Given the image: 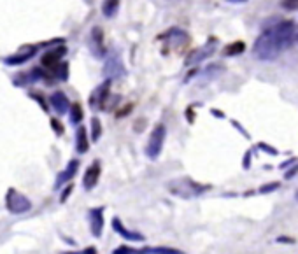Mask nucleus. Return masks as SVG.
<instances>
[{
  "instance_id": "24",
  "label": "nucleus",
  "mask_w": 298,
  "mask_h": 254,
  "mask_svg": "<svg viewBox=\"0 0 298 254\" xmlns=\"http://www.w3.org/2000/svg\"><path fill=\"white\" fill-rule=\"evenodd\" d=\"M258 148H260V149H265V152H269V154H272V156L279 154L277 149L272 148V146H269V144H265V142H260V144H258Z\"/></svg>"
},
{
  "instance_id": "11",
  "label": "nucleus",
  "mask_w": 298,
  "mask_h": 254,
  "mask_svg": "<svg viewBox=\"0 0 298 254\" xmlns=\"http://www.w3.org/2000/svg\"><path fill=\"white\" fill-rule=\"evenodd\" d=\"M112 229H116L121 237H125V238H128V240H134V242H140V240H144V235H140V233H135V231H130V229H127L125 226H123V223L119 221L118 217H114L112 219Z\"/></svg>"
},
{
  "instance_id": "12",
  "label": "nucleus",
  "mask_w": 298,
  "mask_h": 254,
  "mask_svg": "<svg viewBox=\"0 0 298 254\" xmlns=\"http://www.w3.org/2000/svg\"><path fill=\"white\" fill-rule=\"evenodd\" d=\"M78 168H79V161L78 160H72L69 163V167L63 170L61 174H58V177H56V184H54V188H60L63 182H67V180H70L72 179L74 176H76V172H78Z\"/></svg>"
},
{
  "instance_id": "29",
  "label": "nucleus",
  "mask_w": 298,
  "mask_h": 254,
  "mask_svg": "<svg viewBox=\"0 0 298 254\" xmlns=\"http://www.w3.org/2000/svg\"><path fill=\"white\" fill-rule=\"evenodd\" d=\"M251 152H247V154L244 156V168H249L251 167Z\"/></svg>"
},
{
  "instance_id": "28",
  "label": "nucleus",
  "mask_w": 298,
  "mask_h": 254,
  "mask_svg": "<svg viewBox=\"0 0 298 254\" xmlns=\"http://www.w3.org/2000/svg\"><path fill=\"white\" fill-rule=\"evenodd\" d=\"M297 172H298V165H295V167L291 168L290 172H286V179H291V177H293V176H295V174H297Z\"/></svg>"
},
{
  "instance_id": "8",
  "label": "nucleus",
  "mask_w": 298,
  "mask_h": 254,
  "mask_svg": "<svg viewBox=\"0 0 298 254\" xmlns=\"http://www.w3.org/2000/svg\"><path fill=\"white\" fill-rule=\"evenodd\" d=\"M98 179H100V161L95 160L90 167L86 168V172H84V179H82L84 189H88V191L93 189L95 186H97Z\"/></svg>"
},
{
  "instance_id": "1",
  "label": "nucleus",
  "mask_w": 298,
  "mask_h": 254,
  "mask_svg": "<svg viewBox=\"0 0 298 254\" xmlns=\"http://www.w3.org/2000/svg\"><path fill=\"white\" fill-rule=\"evenodd\" d=\"M295 37V23L293 21H281L279 25L267 28L256 39L253 46V54L256 60L272 62L281 54L282 50L290 48Z\"/></svg>"
},
{
  "instance_id": "34",
  "label": "nucleus",
  "mask_w": 298,
  "mask_h": 254,
  "mask_svg": "<svg viewBox=\"0 0 298 254\" xmlns=\"http://www.w3.org/2000/svg\"><path fill=\"white\" fill-rule=\"evenodd\" d=\"M297 41H298V35H297Z\"/></svg>"
},
{
  "instance_id": "32",
  "label": "nucleus",
  "mask_w": 298,
  "mask_h": 254,
  "mask_svg": "<svg viewBox=\"0 0 298 254\" xmlns=\"http://www.w3.org/2000/svg\"><path fill=\"white\" fill-rule=\"evenodd\" d=\"M213 114H214V116H219V118H223V116H225L223 112H217V111H213Z\"/></svg>"
},
{
  "instance_id": "14",
  "label": "nucleus",
  "mask_w": 298,
  "mask_h": 254,
  "mask_svg": "<svg viewBox=\"0 0 298 254\" xmlns=\"http://www.w3.org/2000/svg\"><path fill=\"white\" fill-rule=\"evenodd\" d=\"M90 148V142H88V137H86V128L79 127L76 131V151L78 152H86Z\"/></svg>"
},
{
  "instance_id": "17",
  "label": "nucleus",
  "mask_w": 298,
  "mask_h": 254,
  "mask_svg": "<svg viewBox=\"0 0 298 254\" xmlns=\"http://www.w3.org/2000/svg\"><path fill=\"white\" fill-rule=\"evenodd\" d=\"M118 5H119V0H106L102 5V13L106 18H112L118 11Z\"/></svg>"
},
{
  "instance_id": "15",
  "label": "nucleus",
  "mask_w": 298,
  "mask_h": 254,
  "mask_svg": "<svg viewBox=\"0 0 298 254\" xmlns=\"http://www.w3.org/2000/svg\"><path fill=\"white\" fill-rule=\"evenodd\" d=\"M35 54V50L33 48H30V51H27V53H16L14 56H7V58H4V63H7V65H21V63H25L27 60H30V58Z\"/></svg>"
},
{
  "instance_id": "7",
  "label": "nucleus",
  "mask_w": 298,
  "mask_h": 254,
  "mask_svg": "<svg viewBox=\"0 0 298 254\" xmlns=\"http://www.w3.org/2000/svg\"><path fill=\"white\" fill-rule=\"evenodd\" d=\"M88 219H90V231L93 237H100L104 231V209H91L88 212Z\"/></svg>"
},
{
  "instance_id": "3",
  "label": "nucleus",
  "mask_w": 298,
  "mask_h": 254,
  "mask_svg": "<svg viewBox=\"0 0 298 254\" xmlns=\"http://www.w3.org/2000/svg\"><path fill=\"white\" fill-rule=\"evenodd\" d=\"M5 205H7L9 212L12 214H23L32 209V202L16 189H9L7 197H5Z\"/></svg>"
},
{
  "instance_id": "26",
  "label": "nucleus",
  "mask_w": 298,
  "mask_h": 254,
  "mask_svg": "<svg viewBox=\"0 0 298 254\" xmlns=\"http://www.w3.org/2000/svg\"><path fill=\"white\" fill-rule=\"evenodd\" d=\"M275 242H277V244H295L297 240H295V238H291V237H279Z\"/></svg>"
},
{
  "instance_id": "23",
  "label": "nucleus",
  "mask_w": 298,
  "mask_h": 254,
  "mask_svg": "<svg viewBox=\"0 0 298 254\" xmlns=\"http://www.w3.org/2000/svg\"><path fill=\"white\" fill-rule=\"evenodd\" d=\"M144 253H162V254H179L176 249H165V247H158V249H144Z\"/></svg>"
},
{
  "instance_id": "16",
  "label": "nucleus",
  "mask_w": 298,
  "mask_h": 254,
  "mask_svg": "<svg viewBox=\"0 0 298 254\" xmlns=\"http://www.w3.org/2000/svg\"><path fill=\"white\" fill-rule=\"evenodd\" d=\"M245 51V44L242 41H235L232 42V44H228L223 50V54L225 56H237V54H242Z\"/></svg>"
},
{
  "instance_id": "13",
  "label": "nucleus",
  "mask_w": 298,
  "mask_h": 254,
  "mask_svg": "<svg viewBox=\"0 0 298 254\" xmlns=\"http://www.w3.org/2000/svg\"><path fill=\"white\" fill-rule=\"evenodd\" d=\"M106 67H107L106 74H110L112 77H118V76L125 74V69H123V62H121V58H119V54H116V62H114V58H110Z\"/></svg>"
},
{
  "instance_id": "30",
  "label": "nucleus",
  "mask_w": 298,
  "mask_h": 254,
  "mask_svg": "<svg viewBox=\"0 0 298 254\" xmlns=\"http://www.w3.org/2000/svg\"><path fill=\"white\" fill-rule=\"evenodd\" d=\"M290 163H297V158H291L290 161H284V163H281V168H288V167H290Z\"/></svg>"
},
{
  "instance_id": "6",
  "label": "nucleus",
  "mask_w": 298,
  "mask_h": 254,
  "mask_svg": "<svg viewBox=\"0 0 298 254\" xmlns=\"http://www.w3.org/2000/svg\"><path fill=\"white\" fill-rule=\"evenodd\" d=\"M214 50H216V39L211 37V41L207 42V44L204 46V48H200V50L193 51L191 54L188 56V60H186V65H193V63H200L202 60H205V58H209L211 54L214 53Z\"/></svg>"
},
{
  "instance_id": "10",
  "label": "nucleus",
  "mask_w": 298,
  "mask_h": 254,
  "mask_svg": "<svg viewBox=\"0 0 298 254\" xmlns=\"http://www.w3.org/2000/svg\"><path fill=\"white\" fill-rule=\"evenodd\" d=\"M91 51L95 53V56H104L106 54V50H104V42H102V30L95 26L91 30V42H90Z\"/></svg>"
},
{
  "instance_id": "21",
  "label": "nucleus",
  "mask_w": 298,
  "mask_h": 254,
  "mask_svg": "<svg viewBox=\"0 0 298 254\" xmlns=\"http://www.w3.org/2000/svg\"><path fill=\"white\" fill-rule=\"evenodd\" d=\"M51 127H53V130H54V133H56V135H63V131H65V130H63V125H61L56 118L51 119Z\"/></svg>"
},
{
  "instance_id": "5",
  "label": "nucleus",
  "mask_w": 298,
  "mask_h": 254,
  "mask_svg": "<svg viewBox=\"0 0 298 254\" xmlns=\"http://www.w3.org/2000/svg\"><path fill=\"white\" fill-rule=\"evenodd\" d=\"M67 53V48L65 46H60V48H54V50H49L42 54V65L46 67L48 70H56L58 63Z\"/></svg>"
},
{
  "instance_id": "22",
  "label": "nucleus",
  "mask_w": 298,
  "mask_h": 254,
  "mask_svg": "<svg viewBox=\"0 0 298 254\" xmlns=\"http://www.w3.org/2000/svg\"><path fill=\"white\" fill-rule=\"evenodd\" d=\"M281 5L286 11H293V9H298V0H281Z\"/></svg>"
},
{
  "instance_id": "33",
  "label": "nucleus",
  "mask_w": 298,
  "mask_h": 254,
  "mask_svg": "<svg viewBox=\"0 0 298 254\" xmlns=\"http://www.w3.org/2000/svg\"><path fill=\"white\" fill-rule=\"evenodd\" d=\"M295 198H297V200H298V191H297V193H295Z\"/></svg>"
},
{
  "instance_id": "25",
  "label": "nucleus",
  "mask_w": 298,
  "mask_h": 254,
  "mask_svg": "<svg viewBox=\"0 0 298 254\" xmlns=\"http://www.w3.org/2000/svg\"><path fill=\"white\" fill-rule=\"evenodd\" d=\"M30 97H32V99H35L37 102L41 103L42 111H44V112H48V111H49V109H48V105H46V100L42 99V97H39V93H32V95H30Z\"/></svg>"
},
{
  "instance_id": "20",
  "label": "nucleus",
  "mask_w": 298,
  "mask_h": 254,
  "mask_svg": "<svg viewBox=\"0 0 298 254\" xmlns=\"http://www.w3.org/2000/svg\"><path fill=\"white\" fill-rule=\"evenodd\" d=\"M279 186H281L279 182H269V184L260 188V193H263V195H265V193H272V191H275V189H279Z\"/></svg>"
},
{
  "instance_id": "9",
  "label": "nucleus",
  "mask_w": 298,
  "mask_h": 254,
  "mask_svg": "<svg viewBox=\"0 0 298 254\" xmlns=\"http://www.w3.org/2000/svg\"><path fill=\"white\" fill-rule=\"evenodd\" d=\"M49 103L53 105V109L58 112V114H65V112H69V109H70L69 99H67L65 93H61V91H56V93L51 95V97H49Z\"/></svg>"
},
{
  "instance_id": "31",
  "label": "nucleus",
  "mask_w": 298,
  "mask_h": 254,
  "mask_svg": "<svg viewBox=\"0 0 298 254\" xmlns=\"http://www.w3.org/2000/svg\"><path fill=\"white\" fill-rule=\"evenodd\" d=\"M226 2H230V4H245L247 0H226Z\"/></svg>"
},
{
  "instance_id": "18",
  "label": "nucleus",
  "mask_w": 298,
  "mask_h": 254,
  "mask_svg": "<svg viewBox=\"0 0 298 254\" xmlns=\"http://www.w3.org/2000/svg\"><path fill=\"white\" fill-rule=\"evenodd\" d=\"M82 116H84V112H82V109H81V105H79V103H74V105H70V121H72L74 125L81 123Z\"/></svg>"
},
{
  "instance_id": "19",
  "label": "nucleus",
  "mask_w": 298,
  "mask_h": 254,
  "mask_svg": "<svg viewBox=\"0 0 298 254\" xmlns=\"http://www.w3.org/2000/svg\"><path fill=\"white\" fill-rule=\"evenodd\" d=\"M100 135H102V125H100V121L97 118H93L91 119V140L97 142L100 139Z\"/></svg>"
},
{
  "instance_id": "27",
  "label": "nucleus",
  "mask_w": 298,
  "mask_h": 254,
  "mask_svg": "<svg viewBox=\"0 0 298 254\" xmlns=\"http://www.w3.org/2000/svg\"><path fill=\"white\" fill-rule=\"evenodd\" d=\"M72 189H74V186H69V188H67L65 191H63V195H61L60 202H65V200H67V197H69V195H70V191H72Z\"/></svg>"
},
{
  "instance_id": "4",
  "label": "nucleus",
  "mask_w": 298,
  "mask_h": 254,
  "mask_svg": "<svg viewBox=\"0 0 298 254\" xmlns=\"http://www.w3.org/2000/svg\"><path fill=\"white\" fill-rule=\"evenodd\" d=\"M110 97V79H106V81L93 91V95L90 97V105L93 111H100V109H106L107 100Z\"/></svg>"
},
{
  "instance_id": "2",
  "label": "nucleus",
  "mask_w": 298,
  "mask_h": 254,
  "mask_svg": "<svg viewBox=\"0 0 298 254\" xmlns=\"http://www.w3.org/2000/svg\"><path fill=\"white\" fill-rule=\"evenodd\" d=\"M165 137H167V130H165L163 125H158L155 127V130L151 131V137H149V142L146 146V154L149 160H156L163 149Z\"/></svg>"
}]
</instances>
